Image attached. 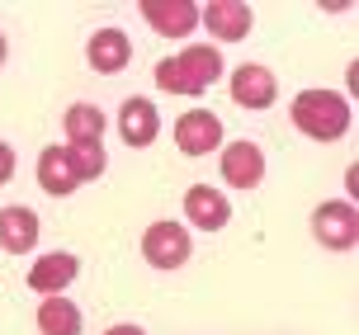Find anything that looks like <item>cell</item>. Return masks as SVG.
<instances>
[{"label":"cell","instance_id":"cell-1","mask_svg":"<svg viewBox=\"0 0 359 335\" xmlns=\"http://www.w3.org/2000/svg\"><path fill=\"white\" fill-rule=\"evenodd\" d=\"M222 53H217L213 43H189V48H180L175 57H161L156 62V86L165 95H184V100H194L203 90L213 86L217 76H222Z\"/></svg>","mask_w":359,"mask_h":335},{"label":"cell","instance_id":"cell-2","mask_svg":"<svg viewBox=\"0 0 359 335\" xmlns=\"http://www.w3.org/2000/svg\"><path fill=\"white\" fill-rule=\"evenodd\" d=\"M293 128L312 142H336L350 132V118H355V109L345 95L336 90H303V95H293Z\"/></svg>","mask_w":359,"mask_h":335},{"label":"cell","instance_id":"cell-3","mask_svg":"<svg viewBox=\"0 0 359 335\" xmlns=\"http://www.w3.org/2000/svg\"><path fill=\"white\" fill-rule=\"evenodd\" d=\"M312 236H317L326 250H355V241H359V212H355V203H350V198L317 203V208H312Z\"/></svg>","mask_w":359,"mask_h":335},{"label":"cell","instance_id":"cell-4","mask_svg":"<svg viewBox=\"0 0 359 335\" xmlns=\"http://www.w3.org/2000/svg\"><path fill=\"white\" fill-rule=\"evenodd\" d=\"M142 260L151 269H180L189 260V231L180 227V222H170V217L151 222L142 231Z\"/></svg>","mask_w":359,"mask_h":335},{"label":"cell","instance_id":"cell-5","mask_svg":"<svg viewBox=\"0 0 359 335\" xmlns=\"http://www.w3.org/2000/svg\"><path fill=\"white\" fill-rule=\"evenodd\" d=\"M232 100L241 109H251V114H260V109L274 104V95H279V81H274V71L260 67V62H241V67L232 71Z\"/></svg>","mask_w":359,"mask_h":335},{"label":"cell","instance_id":"cell-6","mask_svg":"<svg viewBox=\"0 0 359 335\" xmlns=\"http://www.w3.org/2000/svg\"><path fill=\"white\" fill-rule=\"evenodd\" d=\"M175 146L184 156H208V151H217V146H222V123H217L213 109H189V114H180Z\"/></svg>","mask_w":359,"mask_h":335},{"label":"cell","instance_id":"cell-7","mask_svg":"<svg viewBox=\"0 0 359 335\" xmlns=\"http://www.w3.org/2000/svg\"><path fill=\"white\" fill-rule=\"evenodd\" d=\"M137 10H142V19L151 24V34H161V38H184V34L198 29V5L194 0H142Z\"/></svg>","mask_w":359,"mask_h":335},{"label":"cell","instance_id":"cell-8","mask_svg":"<svg viewBox=\"0 0 359 335\" xmlns=\"http://www.w3.org/2000/svg\"><path fill=\"white\" fill-rule=\"evenodd\" d=\"M76 274H81V260H76L72 250H48V255H38L34 265H29V288L43 293V298H57V293L72 288Z\"/></svg>","mask_w":359,"mask_h":335},{"label":"cell","instance_id":"cell-9","mask_svg":"<svg viewBox=\"0 0 359 335\" xmlns=\"http://www.w3.org/2000/svg\"><path fill=\"white\" fill-rule=\"evenodd\" d=\"M198 24H208L217 43H241L251 34V5L246 0H208V5H198Z\"/></svg>","mask_w":359,"mask_h":335},{"label":"cell","instance_id":"cell-10","mask_svg":"<svg viewBox=\"0 0 359 335\" xmlns=\"http://www.w3.org/2000/svg\"><path fill=\"white\" fill-rule=\"evenodd\" d=\"M184 217H189L198 231H222L227 222H232V203H227V194H222L217 184H189V194H184Z\"/></svg>","mask_w":359,"mask_h":335},{"label":"cell","instance_id":"cell-11","mask_svg":"<svg viewBox=\"0 0 359 335\" xmlns=\"http://www.w3.org/2000/svg\"><path fill=\"white\" fill-rule=\"evenodd\" d=\"M86 62L90 71H100V76H118V71L133 62V43H128L123 29H95L86 43Z\"/></svg>","mask_w":359,"mask_h":335},{"label":"cell","instance_id":"cell-12","mask_svg":"<svg viewBox=\"0 0 359 335\" xmlns=\"http://www.w3.org/2000/svg\"><path fill=\"white\" fill-rule=\"evenodd\" d=\"M118 132H123L128 146H151L156 142V132H161V109L151 104V100H142V95H133V100H123V109H118Z\"/></svg>","mask_w":359,"mask_h":335},{"label":"cell","instance_id":"cell-13","mask_svg":"<svg viewBox=\"0 0 359 335\" xmlns=\"http://www.w3.org/2000/svg\"><path fill=\"white\" fill-rule=\"evenodd\" d=\"M222 179L232 189H255L265 179V151L255 142H232L222 146Z\"/></svg>","mask_w":359,"mask_h":335},{"label":"cell","instance_id":"cell-14","mask_svg":"<svg viewBox=\"0 0 359 335\" xmlns=\"http://www.w3.org/2000/svg\"><path fill=\"white\" fill-rule=\"evenodd\" d=\"M34 246H38V212L24 208V203L0 208V250H10V255H29Z\"/></svg>","mask_w":359,"mask_h":335},{"label":"cell","instance_id":"cell-15","mask_svg":"<svg viewBox=\"0 0 359 335\" xmlns=\"http://www.w3.org/2000/svg\"><path fill=\"white\" fill-rule=\"evenodd\" d=\"M38 184L53 198H67V194L81 189V179H76V170H72V160H67L62 146H43V156H38Z\"/></svg>","mask_w":359,"mask_h":335},{"label":"cell","instance_id":"cell-16","mask_svg":"<svg viewBox=\"0 0 359 335\" xmlns=\"http://www.w3.org/2000/svg\"><path fill=\"white\" fill-rule=\"evenodd\" d=\"M81 326H86V317H81V307H76L72 298H43L38 302V331L43 335H81Z\"/></svg>","mask_w":359,"mask_h":335},{"label":"cell","instance_id":"cell-17","mask_svg":"<svg viewBox=\"0 0 359 335\" xmlns=\"http://www.w3.org/2000/svg\"><path fill=\"white\" fill-rule=\"evenodd\" d=\"M104 137V109L72 104L67 109V142H100Z\"/></svg>","mask_w":359,"mask_h":335},{"label":"cell","instance_id":"cell-18","mask_svg":"<svg viewBox=\"0 0 359 335\" xmlns=\"http://www.w3.org/2000/svg\"><path fill=\"white\" fill-rule=\"evenodd\" d=\"M62 151H67V160H72V170H76L81 184L95 179V175H104V146H100V142H67Z\"/></svg>","mask_w":359,"mask_h":335},{"label":"cell","instance_id":"cell-19","mask_svg":"<svg viewBox=\"0 0 359 335\" xmlns=\"http://www.w3.org/2000/svg\"><path fill=\"white\" fill-rule=\"evenodd\" d=\"M10 175H15V146H10V142H0V184H5Z\"/></svg>","mask_w":359,"mask_h":335},{"label":"cell","instance_id":"cell-20","mask_svg":"<svg viewBox=\"0 0 359 335\" xmlns=\"http://www.w3.org/2000/svg\"><path fill=\"white\" fill-rule=\"evenodd\" d=\"M104 335H147L142 326H133V321H118V326H109Z\"/></svg>","mask_w":359,"mask_h":335},{"label":"cell","instance_id":"cell-21","mask_svg":"<svg viewBox=\"0 0 359 335\" xmlns=\"http://www.w3.org/2000/svg\"><path fill=\"white\" fill-rule=\"evenodd\" d=\"M5 57H10V43H5V34H0V67H5Z\"/></svg>","mask_w":359,"mask_h":335}]
</instances>
